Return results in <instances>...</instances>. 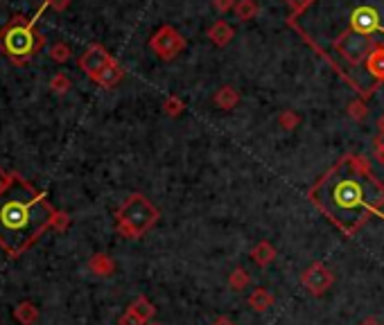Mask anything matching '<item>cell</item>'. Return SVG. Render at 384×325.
I'll list each match as a JSON object with an SVG mask.
<instances>
[{
  "instance_id": "obj_11",
  "label": "cell",
  "mask_w": 384,
  "mask_h": 325,
  "mask_svg": "<svg viewBox=\"0 0 384 325\" xmlns=\"http://www.w3.org/2000/svg\"><path fill=\"white\" fill-rule=\"evenodd\" d=\"M88 271L97 278H109L115 274V260L109 253H95L88 260Z\"/></svg>"
},
{
  "instance_id": "obj_17",
  "label": "cell",
  "mask_w": 384,
  "mask_h": 325,
  "mask_svg": "<svg viewBox=\"0 0 384 325\" xmlns=\"http://www.w3.org/2000/svg\"><path fill=\"white\" fill-rule=\"evenodd\" d=\"M129 309H132L134 314H138L145 323H149L154 316H156V307H154V303L147 298V296H138L132 305H129Z\"/></svg>"
},
{
  "instance_id": "obj_27",
  "label": "cell",
  "mask_w": 384,
  "mask_h": 325,
  "mask_svg": "<svg viewBox=\"0 0 384 325\" xmlns=\"http://www.w3.org/2000/svg\"><path fill=\"white\" fill-rule=\"evenodd\" d=\"M118 325H147V323H145V321L141 319V316H138V314H134L132 309L127 307V312L122 314L120 319H118Z\"/></svg>"
},
{
  "instance_id": "obj_5",
  "label": "cell",
  "mask_w": 384,
  "mask_h": 325,
  "mask_svg": "<svg viewBox=\"0 0 384 325\" xmlns=\"http://www.w3.org/2000/svg\"><path fill=\"white\" fill-rule=\"evenodd\" d=\"M375 48L373 45V36L352 32V29H346V32L335 41V50L346 59V64L350 66H359L364 64L368 52Z\"/></svg>"
},
{
  "instance_id": "obj_19",
  "label": "cell",
  "mask_w": 384,
  "mask_h": 325,
  "mask_svg": "<svg viewBox=\"0 0 384 325\" xmlns=\"http://www.w3.org/2000/svg\"><path fill=\"white\" fill-rule=\"evenodd\" d=\"M249 282H251V276H249V271L244 267H235L233 271H230L228 287L233 291H242L244 287H249Z\"/></svg>"
},
{
  "instance_id": "obj_14",
  "label": "cell",
  "mask_w": 384,
  "mask_h": 325,
  "mask_svg": "<svg viewBox=\"0 0 384 325\" xmlns=\"http://www.w3.org/2000/svg\"><path fill=\"white\" fill-rule=\"evenodd\" d=\"M247 303L251 309H256V312H267L269 307L274 305V293L265 289V287H256L251 293H249V298H247Z\"/></svg>"
},
{
  "instance_id": "obj_24",
  "label": "cell",
  "mask_w": 384,
  "mask_h": 325,
  "mask_svg": "<svg viewBox=\"0 0 384 325\" xmlns=\"http://www.w3.org/2000/svg\"><path fill=\"white\" fill-rule=\"evenodd\" d=\"M163 111L170 115V118H176V115H181L183 113V102L176 95H170L163 102Z\"/></svg>"
},
{
  "instance_id": "obj_6",
  "label": "cell",
  "mask_w": 384,
  "mask_h": 325,
  "mask_svg": "<svg viewBox=\"0 0 384 325\" xmlns=\"http://www.w3.org/2000/svg\"><path fill=\"white\" fill-rule=\"evenodd\" d=\"M301 285L307 293H312V296H324V293L335 285V274L330 271L328 265H324V262H314V265H310L301 274Z\"/></svg>"
},
{
  "instance_id": "obj_16",
  "label": "cell",
  "mask_w": 384,
  "mask_h": 325,
  "mask_svg": "<svg viewBox=\"0 0 384 325\" xmlns=\"http://www.w3.org/2000/svg\"><path fill=\"white\" fill-rule=\"evenodd\" d=\"M237 102H240V93H237L233 86H224L215 93V104L219 108H224V111H230V108H235Z\"/></svg>"
},
{
  "instance_id": "obj_18",
  "label": "cell",
  "mask_w": 384,
  "mask_h": 325,
  "mask_svg": "<svg viewBox=\"0 0 384 325\" xmlns=\"http://www.w3.org/2000/svg\"><path fill=\"white\" fill-rule=\"evenodd\" d=\"M208 36H211V41H213L215 45H226V43L230 41V38H233V29L228 27V23L217 21V23H215V25L211 27Z\"/></svg>"
},
{
  "instance_id": "obj_34",
  "label": "cell",
  "mask_w": 384,
  "mask_h": 325,
  "mask_svg": "<svg viewBox=\"0 0 384 325\" xmlns=\"http://www.w3.org/2000/svg\"><path fill=\"white\" fill-rule=\"evenodd\" d=\"M213 325H235V323H233V321H230V319H228V316H219V319H217V321H215Z\"/></svg>"
},
{
  "instance_id": "obj_29",
  "label": "cell",
  "mask_w": 384,
  "mask_h": 325,
  "mask_svg": "<svg viewBox=\"0 0 384 325\" xmlns=\"http://www.w3.org/2000/svg\"><path fill=\"white\" fill-rule=\"evenodd\" d=\"M14 181V172H7L5 167H0V192H5Z\"/></svg>"
},
{
  "instance_id": "obj_35",
  "label": "cell",
  "mask_w": 384,
  "mask_h": 325,
  "mask_svg": "<svg viewBox=\"0 0 384 325\" xmlns=\"http://www.w3.org/2000/svg\"><path fill=\"white\" fill-rule=\"evenodd\" d=\"M378 125H380V131H382V134H384V113L380 115V120H378Z\"/></svg>"
},
{
  "instance_id": "obj_26",
  "label": "cell",
  "mask_w": 384,
  "mask_h": 325,
  "mask_svg": "<svg viewBox=\"0 0 384 325\" xmlns=\"http://www.w3.org/2000/svg\"><path fill=\"white\" fill-rule=\"evenodd\" d=\"M348 115L352 120H364L366 118V104L362 102V99H355V102H350L348 106Z\"/></svg>"
},
{
  "instance_id": "obj_15",
  "label": "cell",
  "mask_w": 384,
  "mask_h": 325,
  "mask_svg": "<svg viewBox=\"0 0 384 325\" xmlns=\"http://www.w3.org/2000/svg\"><path fill=\"white\" fill-rule=\"evenodd\" d=\"M38 307L34 303H29V300H23L16 307H14V319H16L21 325H36L38 321Z\"/></svg>"
},
{
  "instance_id": "obj_8",
  "label": "cell",
  "mask_w": 384,
  "mask_h": 325,
  "mask_svg": "<svg viewBox=\"0 0 384 325\" xmlns=\"http://www.w3.org/2000/svg\"><path fill=\"white\" fill-rule=\"evenodd\" d=\"M111 61H113V57L106 52L104 45L93 43V45H88V48L84 50L82 57L77 59V64H80V68L91 77V80H95V77L102 73L104 68L111 64Z\"/></svg>"
},
{
  "instance_id": "obj_21",
  "label": "cell",
  "mask_w": 384,
  "mask_h": 325,
  "mask_svg": "<svg viewBox=\"0 0 384 325\" xmlns=\"http://www.w3.org/2000/svg\"><path fill=\"white\" fill-rule=\"evenodd\" d=\"M71 54L73 50L66 41H57L50 45V59L55 61V64H66V61L71 59Z\"/></svg>"
},
{
  "instance_id": "obj_9",
  "label": "cell",
  "mask_w": 384,
  "mask_h": 325,
  "mask_svg": "<svg viewBox=\"0 0 384 325\" xmlns=\"http://www.w3.org/2000/svg\"><path fill=\"white\" fill-rule=\"evenodd\" d=\"M382 27V21H380V12L375 10L371 5H359L352 10L350 14V27L352 32H359V34H366L371 36L375 34L378 29Z\"/></svg>"
},
{
  "instance_id": "obj_32",
  "label": "cell",
  "mask_w": 384,
  "mask_h": 325,
  "mask_svg": "<svg viewBox=\"0 0 384 325\" xmlns=\"http://www.w3.org/2000/svg\"><path fill=\"white\" fill-rule=\"evenodd\" d=\"M307 3H310V0H287V5L291 7V12H301Z\"/></svg>"
},
{
  "instance_id": "obj_1",
  "label": "cell",
  "mask_w": 384,
  "mask_h": 325,
  "mask_svg": "<svg viewBox=\"0 0 384 325\" xmlns=\"http://www.w3.org/2000/svg\"><path fill=\"white\" fill-rule=\"evenodd\" d=\"M346 237H355L384 208V183L359 154H346L307 192Z\"/></svg>"
},
{
  "instance_id": "obj_2",
  "label": "cell",
  "mask_w": 384,
  "mask_h": 325,
  "mask_svg": "<svg viewBox=\"0 0 384 325\" xmlns=\"http://www.w3.org/2000/svg\"><path fill=\"white\" fill-rule=\"evenodd\" d=\"M57 208L50 204L48 192H38L19 172L5 192H0V249L12 260L38 242L52 226Z\"/></svg>"
},
{
  "instance_id": "obj_20",
  "label": "cell",
  "mask_w": 384,
  "mask_h": 325,
  "mask_svg": "<svg viewBox=\"0 0 384 325\" xmlns=\"http://www.w3.org/2000/svg\"><path fill=\"white\" fill-rule=\"evenodd\" d=\"M71 88H73V82L66 73H55L50 77V91L55 93V95H66Z\"/></svg>"
},
{
  "instance_id": "obj_22",
  "label": "cell",
  "mask_w": 384,
  "mask_h": 325,
  "mask_svg": "<svg viewBox=\"0 0 384 325\" xmlns=\"http://www.w3.org/2000/svg\"><path fill=\"white\" fill-rule=\"evenodd\" d=\"M233 10H235L237 19L240 21H251L258 14V5L253 3V0H237Z\"/></svg>"
},
{
  "instance_id": "obj_30",
  "label": "cell",
  "mask_w": 384,
  "mask_h": 325,
  "mask_svg": "<svg viewBox=\"0 0 384 325\" xmlns=\"http://www.w3.org/2000/svg\"><path fill=\"white\" fill-rule=\"evenodd\" d=\"M68 5H71V0H45V5L41 7V10L52 7L55 12H64V10H68Z\"/></svg>"
},
{
  "instance_id": "obj_25",
  "label": "cell",
  "mask_w": 384,
  "mask_h": 325,
  "mask_svg": "<svg viewBox=\"0 0 384 325\" xmlns=\"http://www.w3.org/2000/svg\"><path fill=\"white\" fill-rule=\"evenodd\" d=\"M278 122L285 131H294L298 127V122H301V118H298V113H294V111H283Z\"/></svg>"
},
{
  "instance_id": "obj_28",
  "label": "cell",
  "mask_w": 384,
  "mask_h": 325,
  "mask_svg": "<svg viewBox=\"0 0 384 325\" xmlns=\"http://www.w3.org/2000/svg\"><path fill=\"white\" fill-rule=\"evenodd\" d=\"M373 147H375V158H378V162H384V134L382 131L375 136Z\"/></svg>"
},
{
  "instance_id": "obj_23",
  "label": "cell",
  "mask_w": 384,
  "mask_h": 325,
  "mask_svg": "<svg viewBox=\"0 0 384 325\" xmlns=\"http://www.w3.org/2000/svg\"><path fill=\"white\" fill-rule=\"evenodd\" d=\"M68 228H71V215L64 213V210H57L55 217H52L50 230H57V233H66Z\"/></svg>"
},
{
  "instance_id": "obj_13",
  "label": "cell",
  "mask_w": 384,
  "mask_h": 325,
  "mask_svg": "<svg viewBox=\"0 0 384 325\" xmlns=\"http://www.w3.org/2000/svg\"><path fill=\"white\" fill-rule=\"evenodd\" d=\"M276 255H278V253H276V246L272 242H267V239L258 242L251 249V260L256 262L258 267H269L276 260Z\"/></svg>"
},
{
  "instance_id": "obj_12",
  "label": "cell",
  "mask_w": 384,
  "mask_h": 325,
  "mask_svg": "<svg viewBox=\"0 0 384 325\" xmlns=\"http://www.w3.org/2000/svg\"><path fill=\"white\" fill-rule=\"evenodd\" d=\"M366 71L371 77H375V82H384V45H375V48L368 52L366 57Z\"/></svg>"
},
{
  "instance_id": "obj_4",
  "label": "cell",
  "mask_w": 384,
  "mask_h": 325,
  "mask_svg": "<svg viewBox=\"0 0 384 325\" xmlns=\"http://www.w3.org/2000/svg\"><path fill=\"white\" fill-rule=\"evenodd\" d=\"M156 221L158 208L141 192L129 195L115 210V230L125 239H141L156 226Z\"/></svg>"
},
{
  "instance_id": "obj_31",
  "label": "cell",
  "mask_w": 384,
  "mask_h": 325,
  "mask_svg": "<svg viewBox=\"0 0 384 325\" xmlns=\"http://www.w3.org/2000/svg\"><path fill=\"white\" fill-rule=\"evenodd\" d=\"M215 7H217L219 12H226L230 7H235V0H215Z\"/></svg>"
},
{
  "instance_id": "obj_33",
  "label": "cell",
  "mask_w": 384,
  "mask_h": 325,
  "mask_svg": "<svg viewBox=\"0 0 384 325\" xmlns=\"http://www.w3.org/2000/svg\"><path fill=\"white\" fill-rule=\"evenodd\" d=\"M359 325H384V323L378 319V316H366V319L359 323Z\"/></svg>"
},
{
  "instance_id": "obj_7",
  "label": "cell",
  "mask_w": 384,
  "mask_h": 325,
  "mask_svg": "<svg viewBox=\"0 0 384 325\" xmlns=\"http://www.w3.org/2000/svg\"><path fill=\"white\" fill-rule=\"evenodd\" d=\"M149 48L158 54L160 59H174L183 48H186V41L183 36L176 32L174 27L165 25L154 32V36L149 38Z\"/></svg>"
},
{
  "instance_id": "obj_36",
  "label": "cell",
  "mask_w": 384,
  "mask_h": 325,
  "mask_svg": "<svg viewBox=\"0 0 384 325\" xmlns=\"http://www.w3.org/2000/svg\"><path fill=\"white\" fill-rule=\"evenodd\" d=\"M147 325H163V323H156V321H149Z\"/></svg>"
},
{
  "instance_id": "obj_3",
  "label": "cell",
  "mask_w": 384,
  "mask_h": 325,
  "mask_svg": "<svg viewBox=\"0 0 384 325\" xmlns=\"http://www.w3.org/2000/svg\"><path fill=\"white\" fill-rule=\"evenodd\" d=\"M45 45V36L36 29V21L27 16H12L0 27V52L14 66H27L34 54Z\"/></svg>"
},
{
  "instance_id": "obj_10",
  "label": "cell",
  "mask_w": 384,
  "mask_h": 325,
  "mask_svg": "<svg viewBox=\"0 0 384 325\" xmlns=\"http://www.w3.org/2000/svg\"><path fill=\"white\" fill-rule=\"evenodd\" d=\"M122 77H125V68H122L118 61L113 59L111 64L106 66L93 82L97 84V86H102V88H113V86H118V84L122 82Z\"/></svg>"
}]
</instances>
